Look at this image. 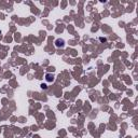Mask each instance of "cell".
I'll list each match as a JSON object with an SVG mask.
<instances>
[{
  "label": "cell",
  "instance_id": "1",
  "mask_svg": "<svg viewBox=\"0 0 138 138\" xmlns=\"http://www.w3.org/2000/svg\"><path fill=\"white\" fill-rule=\"evenodd\" d=\"M64 44H65V41L63 39H57L56 42H55V45H56L57 47H64Z\"/></svg>",
  "mask_w": 138,
  "mask_h": 138
}]
</instances>
